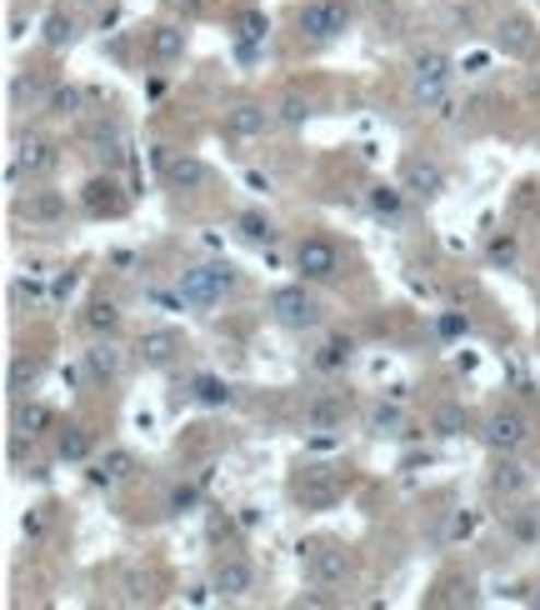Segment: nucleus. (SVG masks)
<instances>
[{"mask_svg": "<svg viewBox=\"0 0 540 610\" xmlns=\"http://www.w3.org/2000/svg\"><path fill=\"white\" fill-rule=\"evenodd\" d=\"M235 285H240V270L231 260H190L176 275V291L186 295V305L200 310V316H211L225 295H235Z\"/></svg>", "mask_w": 540, "mask_h": 610, "instance_id": "1", "label": "nucleus"}, {"mask_svg": "<svg viewBox=\"0 0 540 610\" xmlns=\"http://www.w3.org/2000/svg\"><path fill=\"white\" fill-rule=\"evenodd\" d=\"M266 310H270V320H275L281 330H291V336H310V330H320V320H326V305L306 291V281L275 285L270 301H266Z\"/></svg>", "mask_w": 540, "mask_h": 610, "instance_id": "2", "label": "nucleus"}, {"mask_svg": "<svg viewBox=\"0 0 540 610\" xmlns=\"http://www.w3.org/2000/svg\"><path fill=\"white\" fill-rule=\"evenodd\" d=\"M450 85H456V60L446 50H421L411 60V95L415 106H446L450 101Z\"/></svg>", "mask_w": 540, "mask_h": 610, "instance_id": "3", "label": "nucleus"}, {"mask_svg": "<svg viewBox=\"0 0 540 610\" xmlns=\"http://www.w3.org/2000/svg\"><path fill=\"white\" fill-rule=\"evenodd\" d=\"M526 441H530V421L520 406H495L481 421V446L491 450V456H516Z\"/></svg>", "mask_w": 540, "mask_h": 610, "instance_id": "4", "label": "nucleus"}, {"mask_svg": "<svg viewBox=\"0 0 540 610\" xmlns=\"http://www.w3.org/2000/svg\"><path fill=\"white\" fill-rule=\"evenodd\" d=\"M301 36L316 40V46H330V40H341L351 31V5L345 0H306L301 5Z\"/></svg>", "mask_w": 540, "mask_h": 610, "instance_id": "5", "label": "nucleus"}, {"mask_svg": "<svg viewBox=\"0 0 540 610\" xmlns=\"http://www.w3.org/2000/svg\"><path fill=\"white\" fill-rule=\"evenodd\" d=\"M301 565L316 586H345V575H351V551H345L341 540H306L301 546Z\"/></svg>", "mask_w": 540, "mask_h": 610, "instance_id": "6", "label": "nucleus"}, {"mask_svg": "<svg viewBox=\"0 0 540 610\" xmlns=\"http://www.w3.org/2000/svg\"><path fill=\"white\" fill-rule=\"evenodd\" d=\"M295 275L306 285H330L336 275H341V250H336V241H326V235H306L301 246H295Z\"/></svg>", "mask_w": 540, "mask_h": 610, "instance_id": "7", "label": "nucleus"}, {"mask_svg": "<svg viewBox=\"0 0 540 610\" xmlns=\"http://www.w3.org/2000/svg\"><path fill=\"white\" fill-rule=\"evenodd\" d=\"M396 180L406 186V196H415V200H441L446 196V165L435 161V155H406Z\"/></svg>", "mask_w": 540, "mask_h": 610, "instance_id": "8", "label": "nucleus"}, {"mask_svg": "<svg viewBox=\"0 0 540 610\" xmlns=\"http://www.w3.org/2000/svg\"><path fill=\"white\" fill-rule=\"evenodd\" d=\"M126 206H130L126 186H120L110 171H106V176H91L81 186V211L91 215V221H116V215H126Z\"/></svg>", "mask_w": 540, "mask_h": 610, "instance_id": "9", "label": "nucleus"}, {"mask_svg": "<svg viewBox=\"0 0 540 610\" xmlns=\"http://www.w3.org/2000/svg\"><path fill=\"white\" fill-rule=\"evenodd\" d=\"M85 365V380L91 386H116L120 371H126V351L116 345V336H101V341H91V351L81 355Z\"/></svg>", "mask_w": 540, "mask_h": 610, "instance_id": "10", "label": "nucleus"}, {"mask_svg": "<svg viewBox=\"0 0 540 610\" xmlns=\"http://www.w3.org/2000/svg\"><path fill=\"white\" fill-rule=\"evenodd\" d=\"M85 466H91L85 470V481H91L95 491H120V485L136 476V456H130L126 446H110L106 456H91Z\"/></svg>", "mask_w": 540, "mask_h": 610, "instance_id": "11", "label": "nucleus"}, {"mask_svg": "<svg viewBox=\"0 0 540 610\" xmlns=\"http://www.w3.org/2000/svg\"><path fill=\"white\" fill-rule=\"evenodd\" d=\"M211 586L221 600H246L250 590H256V565H250L246 555H221L211 571Z\"/></svg>", "mask_w": 540, "mask_h": 610, "instance_id": "12", "label": "nucleus"}, {"mask_svg": "<svg viewBox=\"0 0 540 610\" xmlns=\"http://www.w3.org/2000/svg\"><path fill=\"white\" fill-rule=\"evenodd\" d=\"M180 351H186V341H180V330H171V326H155L136 341V355H141L145 371H171V365L180 361Z\"/></svg>", "mask_w": 540, "mask_h": 610, "instance_id": "13", "label": "nucleus"}, {"mask_svg": "<svg viewBox=\"0 0 540 610\" xmlns=\"http://www.w3.org/2000/svg\"><path fill=\"white\" fill-rule=\"evenodd\" d=\"M221 126L235 141H256V136H266V130L275 126V110H266L260 101H235V106H225Z\"/></svg>", "mask_w": 540, "mask_h": 610, "instance_id": "14", "label": "nucleus"}, {"mask_svg": "<svg viewBox=\"0 0 540 610\" xmlns=\"http://www.w3.org/2000/svg\"><path fill=\"white\" fill-rule=\"evenodd\" d=\"M11 165L21 171L25 180H31V176H46V171H56V141H50V136H40V130H25L21 141H15Z\"/></svg>", "mask_w": 540, "mask_h": 610, "instance_id": "15", "label": "nucleus"}, {"mask_svg": "<svg viewBox=\"0 0 540 610\" xmlns=\"http://www.w3.org/2000/svg\"><path fill=\"white\" fill-rule=\"evenodd\" d=\"M295 501L306 505V511H330V505L341 501V481L326 466H306V476L295 481Z\"/></svg>", "mask_w": 540, "mask_h": 610, "instance_id": "16", "label": "nucleus"}, {"mask_svg": "<svg viewBox=\"0 0 540 610\" xmlns=\"http://www.w3.org/2000/svg\"><path fill=\"white\" fill-rule=\"evenodd\" d=\"M85 145H91V155L106 171H116L120 161H126V130H120V120H91L85 126Z\"/></svg>", "mask_w": 540, "mask_h": 610, "instance_id": "17", "label": "nucleus"}, {"mask_svg": "<svg viewBox=\"0 0 540 610\" xmlns=\"http://www.w3.org/2000/svg\"><path fill=\"white\" fill-rule=\"evenodd\" d=\"M15 221H25V225L66 221V196H60V190H25V196L15 200Z\"/></svg>", "mask_w": 540, "mask_h": 610, "instance_id": "18", "label": "nucleus"}, {"mask_svg": "<svg viewBox=\"0 0 540 610\" xmlns=\"http://www.w3.org/2000/svg\"><path fill=\"white\" fill-rule=\"evenodd\" d=\"M165 190H180V196H196V190L211 186V165L196 161V155H171V165L161 171Z\"/></svg>", "mask_w": 540, "mask_h": 610, "instance_id": "19", "label": "nucleus"}, {"mask_svg": "<svg viewBox=\"0 0 540 610\" xmlns=\"http://www.w3.org/2000/svg\"><path fill=\"white\" fill-rule=\"evenodd\" d=\"M341 425H345V400H336V396L310 400L306 415H301V431L316 435V441H330V435L341 431Z\"/></svg>", "mask_w": 540, "mask_h": 610, "instance_id": "20", "label": "nucleus"}, {"mask_svg": "<svg viewBox=\"0 0 540 610\" xmlns=\"http://www.w3.org/2000/svg\"><path fill=\"white\" fill-rule=\"evenodd\" d=\"M95 456V435L85 421H66L56 431V460L60 466H85V460Z\"/></svg>", "mask_w": 540, "mask_h": 610, "instance_id": "21", "label": "nucleus"}, {"mask_svg": "<svg viewBox=\"0 0 540 610\" xmlns=\"http://www.w3.org/2000/svg\"><path fill=\"white\" fill-rule=\"evenodd\" d=\"M495 50L510 60H526L530 50H536V25H530V15H505V21L495 25Z\"/></svg>", "mask_w": 540, "mask_h": 610, "instance_id": "22", "label": "nucleus"}, {"mask_svg": "<svg viewBox=\"0 0 540 610\" xmlns=\"http://www.w3.org/2000/svg\"><path fill=\"white\" fill-rule=\"evenodd\" d=\"M530 491V470L520 466L516 456H495L491 466V495H505V501H516V495Z\"/></svg>", "mask_w": 540, "mask_h": 610, "instance_id": "23", "label": "nucleus"}, {"mask_svg": "<svg viewBox=\"0 0 540 610\" xmlns=\"http://www.w3.org/2000/svg\"><path fill=\"white\" fill-rule=\"evenodd\" d=\"M85 106H91V91H85V85H50L40 110H46L50 120H81Z\"/></svg>", "mask_w": 540, "mask_h": 610, "instance_id": "24", "label": "nucleus"}, {"mask_svg": "<svg viewBox=\"0 0 540 610\" xmlns=\"http://www.w3.org/2000/svg\"><path fill=\"white\" fill-rule=\"evenodd\" d=\"M270 36V15L266 11H240L235 15V50H240V60H256V50L266 46Z\"/></svg>", "mask_w": 540, "mask_h": 610, "instance_id": "25", "label": "nucleus"}, {"mask_svg": "<svg viewBox=\"0 0 540 610\" xmlns=\"http://www.w3.org/2000/svg\"><path fill=\"white\" fill-rule=\"evenodd\" d=\"M355 361V336H345V330H336V336H326V341L316 345V355H310V365L316 371H326V376H336V371H345V365Z\"/></svg>", "mask_w": 540, "mask_h": 610, "instance_id": "26", "label": "nucleus"}, {"mask_svg": "<svg viewBox=\"0 0 540 610\" xmlns=\"http://www.w3.org/2000/svg\"><path fill=\"white\" fill-rule=\"evenodd\" d=\"M120 326H126V316H120L116 301H91L81 310V330L91 336V341H101V336H120Z\"/></svg>", "mask_w": 540, "mask_h": 610, "instance_id": "27", "label": "nucleus"}, {"mask_svg": "<svg viewBox=\"0 0 540 610\" xmlns=\"http://www.w3.org/2000/svg\"><path fill=\"white\" fill-rule=\"evenodd\" d=\"M365 206H371V215H376V221H390L396 225L400 215H406V186H386V180H376V186L365 190Z\"/></svg>", "mask_w": 540, "mask_h": 610, "instance_id": "28", "label": "nucleus"}, {"mask_svg": "<svg viewBox=\"0 0 540 610\" xmlns=\"http://www.w3.org/2000/svg\"><path fill=\"white\" fill-rule=\"evenodd\" d=\"M15 431H25V435H56L60 431V421H56V411H50L46 400H31L25 396L21 400V411H15Z\"/></svg>", "mask_w": 540, "mask_h": 610, "instance_id": "29", "label": "nucleus"}, {"mask_svg": "<svg viewBox=\"0 0 540 610\" xmlns=\"http://www.w3.org/2000/svg\"><path fill=\"white\" fill-rule=\"evenodd\" d=\"M431 431L441 435V441H456V435L470 431V411L460 406V400H441V406L431 411Z\"/></svg>", "mask_w": 540, "mask_h": 610, "instance_id": "30", "label": "nucleus"}, {"mask_svg": "<svg viewBox=\"0 0 540 610\" xmlns=\"http://www.w3.org/2000/svg\"><path fill=\"white\" fill-rule=\"evenodd\" d=\"M186 25H171V21H165V25H155V31H151V56L155 60H161V66H171V60H180V56H186Z\"/></svg>", "mask_w": 540, "mask_h": 610, "instance_id": "31", "label": "nucleus"}, {"mask_svg": "<svg viewBox=\"0 0 540 610\" xmlns=\"http://www.w3.org/2000/svg\"><path fill=\"white\" fill-rule=\"evenodd\" d=\"M235 235L246 241V246H275V221H270L266 211H240L235 215Z\"/></svg>", "mask_w": 540, "mask_h": 610, "instance_id": "32", "label": "nucleus"}, {"mask_svg": "<svg viewBox=\"0 0 540 610\" xmlns=\"http://www.w3.org/2000/svg\"><path fill=\"white\" fill-rule=\"evenodd\" d=\"M40 46L46 50H71L75 46V15L56 5V11L46 15V25H40Z\"/></svg>", "mask_w": 540, "mask_h": 610, "instance_id": "33", "label": "nucleus"}, {"mask_svg": "<svg viewBox=\"0 0 540 610\" xmlns=\"http://www.w3.org/2000/svg\"><path fill=\"white\" fill-rule=\"evenodd\" d=\"M46 95H50L46 81L36 71H25L11 81V110H36V106H46Z\"/></svg>", "mask_w": 540, "mask_h": 610, "instance_id": "34", "label": "nucleus"}, {"mask_svg": "<svg viewBox=\"0 0 540 610\" xmlns=\"http://www.w3.org/2000/svg\"><path fill=\"white\" fill-rule=\"evenodd\" d=\"M36 380H40V361H36V355H15L11 376H5V390H11L15 400H25L31 390H36Z\"/></svg>", "mask_w": 540, "mask_h": 610, "instance_id": "35", "label": "nucleus"}, {"mask_svg": "<svg viewBox=\"0 0 540 610\" xmlns=\"http://www.w3.org/2000/svg\"><path fill=\"white\" fill-rule=\"evenodd\" d=\"M190 400H196V406H211V411H215V406H231L235 390L225 386V380H215V376H196V380H190Z\"/></svg>", "mask_w": 540, "mask_h": 610, "instance_id": "36", "label": "nucleus"}, {"mask_svg": "<svg viewBox=\"0 0 540 610\" xmlns=\"http://www.w3.org/2000/svg\"><path fill=\"white\" fill-rule=\"evenodd\" d=\"M310 120V101L306 95H281V106H275V126H285V130H301Z\"/></svg>", "mask_w": 540, "mask_h": 610, "instance_id": "37", "label": "nucleus"}, {"mask_svg": "<svg viewBox=\"0 0 540 610\" xmlns=\"http://www.w3.org/2000/svg\"><path fill=\"white\" fill-rule=\"evenodd\" d=\"M485 260H491V270H516V266H520L516 235H491V246H485Z\"/></svg>", "mask_w": 540, "mask_h": 610, "instance_id": "38", "label": "nucleus"}, {"mask_svg": "<svg viewBox=\"0 0 540 610\" xmlns=\"http://www.w3.org/2000/svg\"><path fill=\"white\" fill-rule=\"evenodd\" d=\"M400 425H406L400 406H386V400H380V406H371V415H365V431H371V435H396Z\"/></svg>", "mask_w": 540, "mask_h": 610, "instance_id": "39", "label": "nucleus"}, {"mask_svg": "<svg viewBox=\"0 0 540 610\" xmlns=\"http://www.w3.org/2000/svg\"><path fill=\"white\" fill-rule=\"evenodd\" d=\"M196 505H200V485H176L171 501H165V516H190Z\"/></svg>", "mask_w": 540, "mask_h": 610, "instance_id": "40", "label": "nucleus"}, {"mask_svg": "<svg viewBox=\"0 0 540 610\" xmlns=\"http://www.w3.org/2000/svg\"><path fill=\"white\" fill-rule=\"evenodd\" d=\"M46 526H50V505H31V511L21 516V536L25 540H40L46 536Z\"/></svg>", "mask_w": 540, "mask_h": 610, "instance_id": "41", "label": "nucleus"}, {"mask_svg": "<svg viewBox=\"0 0 540 610\" xmlns=\"http://www.w3.org/2000/svg\"><path fill=\"white\" fill-rule=\"evenodd\" d=\"M40 295H46V281H40V270L31 275V281H15V285H11V301H15V305H21V301H25V305H40Z\"/></svg>", "mask_w": 540, "mask_h": 610, "instance_id": "42", "label": "nucleus"}, {"mask_svg": "<svg viewBox=\"0 0 540 610\" xmlns=\"http://www.w3.org/2000/svg\"><path fill=\"white\" fill-rule=\"evenodd\" d=\"M476 526H481V516H476V511H456V516H450V530H446V536H450V540H466V536H476Z\"/></svg>", "mask_w": 540, "mask_h": 610, "instance_id": "43", "label": "nucleus"}, {"mask_svg": "<svg viewBox=\"0 0 540 610\" xmlns=\"http://www.w3.org/2000/svg\"><path fill=\"white\" fill-rule=\"evenodd\" d=\"M75 285H81V270H66V275H56V281H50V301H71L75 295Z\"/></svg>", "mask_w": 540, "mask_h": 610, "instance_id": "44", "label": "nucleus"}, {"mask_svg": "<svg viewBox=\"0 0 540 610\" xmlns=\"http://www.w3.org/2000/svg\"><path fill=\"white\" fill-rule=\"evenodd\" d=\"M441 336H470V320L466 316H441Z\"/></svg>", "mask_w": 540, "mask_h": 610, "instance_id": "45", "label": "nucleus"}, {"mask_svg": "<svg viewBox=\"0 0 540 610\" xmlns=\"http://www.w3.org/2000/svg\"><path fill=\"white\" fill-rule=\"evenodd\" d=\"M171 5H176V11H186V15H200V5H206V0H171Z\"/></svg>", "mask_w": 540, "mask_h": 610, "instance_id": "46", "label": "nucleus"}, {"mask_svg": "<svg viewBox=\"0 0 540 610\" xmlns=\"http://www.w3.org/2000/svg\"><path fill=\"white\" fill-rule=\"evenodd\" d=\"M371 5H396V0H371Z\"/></svg>", "mask_w": 540, "mask_h": 610, "instance_id": "47", "label": "nucleus"}]
</instances>
